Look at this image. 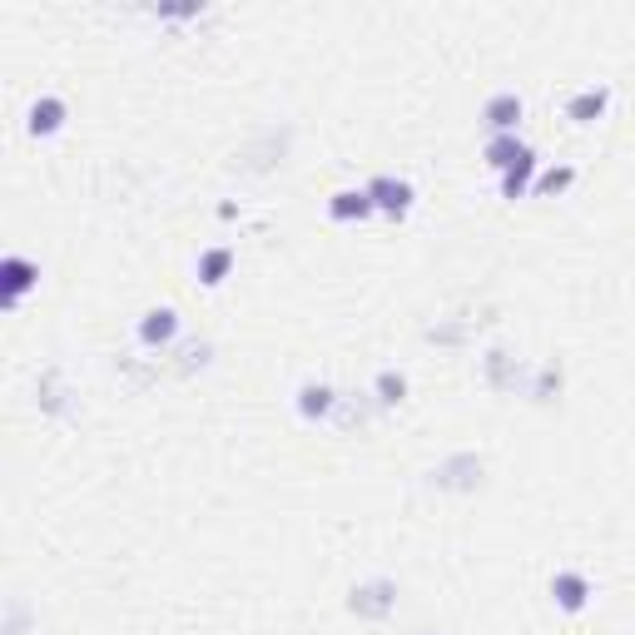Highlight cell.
<instances>
[{
    "instance_id": "1",
    "label": "cell",
    "mask_w": 635,
    "mask_h": 635,
    "mask_svg": "<svg viewBox=\"0 0 635 635\" xmlns=\"http://www.w3.org/2000/svg\"><path fill=\"white\" fill-rule=\"evenodd\" d=\"M392 606H397V581H363V586H353V596H348V611L363 616V621L392 616Z\"/></svg>"
},
{
    "instance_id": "2",
    "label": "cell",
    "mask_w": 635,
    "mask_h": 635,
    "mask_svg": "<svg viewBox=\"0 0 635 635\" xmlns=\"http://www.w3.org/2000/svg\"><path fill=\"white\" fill-rule=\"evenodd\" d=\"M432 487H442V492H472V487H482V457L462 452V457L432 467Z\"/></svg>"
},
{
    "instance_id": "3",
    "label": "cell",
    "mask_w": 635,
    "mask_h": 635,
    "mask_svg": "<svg viewBox=\"0 0 635 635\" xmlns=\"http://www.w3.org/2000/svg\"><path fill=\"white\" fill-rule=\"evenodd\" d=\"M368 199H373V209H382V214H407L412 209V184L407 179H392V174H382V179H373L368 184Z\"/></svg>"
},
{
    "instance_id": "4",
    "label": "cell",
    "mask_w": 635,
    "mask_h": 635,
    "mask_svg": "<svg viewBox=\"0 0 635 635\" xmlns=\"http://www.w3.org/2000/svg\"><path fill=\"white\" fill-rule=\"evenodd\" d=\"M551 596H556L561 611H581V606L591 601V581H586L581 571H556V576H551Z\"/></svg>"
},
{
    "instance_id": "5",
    "label": "cell",
    "mask_w": 635,
    "mask_h": 635,
    "mask_svg": "<svg viewBox=\"0 0 635 635\" xmlns=\"http://www.w3.org/2000/svg\"><path fill=\"white\" fill-rule=\"evenodd\" d=\"M0 278H5V293H0V298H5V308H10V303H20V293H25V288H35V278H40V268H35V263H30V258H5V263H0Z\"/></svg>"
},
{
    "instance_id": "6",
    "label": "cell",
    "mask_w": 635,
    "mask_h": 635,
    "mask_svg": "<svg viewBox=\"0 0 635 635\" xmlns=\"http://www.w3.org/2000/svg\"><path fill=\"white\" fill-rule=\"evenodd\" d=\"M179 333V313L174 308H154V313H144V323H139V343L144 348H159V343H169Z\"/></svg>"
},
{
    "instance_id": "7",
    "label": "cell",
    "mask_w": 635,
    "mask_h": 635,
    "mask_svg": "<svg viewBox=\"0 0 635 635\" xmlns=\"http://www.w3.org/2000/svg\"><path fill=\"white\" fill-rule=\"evenodd\" d=\"M482 120L497 129V134H507V129H516V120H521V95H511V90H502V95H492L487 100V110H482Z\"/></svg>"
},
{
    "instance_id": "8",
    "label": "cell",
    "mask_w": 635,
    "mask_h": 635,
    "mask_svg": "<svg viewBox=\"0 0 635 635\" xmlns=\"http://www.w3.org/2000/svg\"><path fill=\"white\" fill-rule=\"evenodd\" d=\"M526 154H531V149H526L516 134H497V139L487 144V164H492V169H502V174H507V169H516Z\"/></svg>"
},
{
    "instance_id": "9",
    "label": "cell",
    "mask_w": 635,
    "mask_h": 635,
    "mask_svg": "<svg viewBox=\"0 0 635 635\" xmlns=\"http://www.w3.org/2000/svg\"><path fill=\"white\" fill-rule=\"evenodd\" d=\"M338 407V397H333V387H323V382H308V387H298V412L313 422V417H328Z\"/></svg>"
},
{
    "instance_id": "10",
    "label": "cell",
    "mask_w": 635,
    "mask_h": 635,
    "mask_svg": "<svg viewBox=\"0 0 635 635\" xmlns=\"http://www.w3.org/2000/svg\"><path fill=\"white\" fill-rule=\"evenodd\" d=\"M328 214L333 219H368L373 214V199H368V189H343V194H333Z\"/></svg>"
},
{
    "instance_id": "11",
    "label": "cell",
    "mask_w": 635,
    "mask_h": 635,
    "mask_svg": "<svg viewBox=\"0 0 635 635\" xmlns=\"http://www.w3.org/2000/svg\"><path fill=\"white\" fill-rule=\"evenodd\" d=\"M60 125H65V105L55 95H45V100L30 105V134H55Z\"/></svg>"
},
{
    "instance_id": "12",
    "label": "cell",
    "mask_w": 635,
    "mask_h": 635,
    "mask_svg": "<svg viewBox=\"0 0 635 635\" xmlns=\"http://www.w3.org/2000/svg\"><path fill=\"white\" fill-rule=\"evenodd\" d=\"M601 110H606V90H581V95H571V120L576 125H591V120H601Z\"/></svg>"
},
{
    "instance_id": "13",
    "label": "cell",
    "mask_w": 635,
    "mask_h": 635,
    "mask_svg": "<svg viewBox=\"0 0 635 635\" xmlns=\"http://www.w3.org/2000/svg\"><path fill=\"white\" fill-rule=\"evenodd\" d=\"M229 268H234V249H209V254H199V278H204L209 288L224 283Z\"/></svg>"
},
{
    "instance_id": "14",
    "label": "cell",
    "mask_w": 635,
    "mask_h": 635,
    "mask_svg": "<svg viewBox=\"0 0 635 635\" xmlns=\"http://www.w3.org/2000/svg\"><path fill=\"white\" fill-rule=\"evenodd\" d=\"M487 373H492L497 387H516V378H521V368H516L511 353H492V358H487Z\"/></svg>"
},
{
    "instance_id": "15",
    "label": "cell",
    "mask_w": 635,
    "mask_h": 635,
    "mask_svg": "<svg viewBox=\"0 0 635 635\" xmlns=\"http://www.w3.org/2000/svg\"><path fill=\"white\" fill-rule=\"evenodd\" d=\"M407 397V378L402 373H378V402L382 407H392V402H402Z\"/></svg>"
},
{
    "instance_id": "16",
    "label": "cell",
    "mask_w": 635,
    "mask_h": 635,
    "mask_svg": "<svg viewBox=\"0 0 635 635\" xmlns=\"http://www.w3.org/2000/svg\"><path fill=\"white\" fill-rule=\"evenodd\" d=\"M526 179H531V154H526L516 169H507V179H502V194H507V199H521V194H526Z\"/></svg>"
},
{
    "instance_id": "17",
    "label": "cell",
    "mask_w": 635,
    "mask_h": 635,
    "mask_svg": "<svg viewBox=\"0 0 635 635\" xmlns=\"http://www.w3.org/2000/svg\"><path fill=\"white\" fill-rule=\"evenodd\" d=\"M571 179H576L571 169H546V174H541V184H536V194H561Z\"/></svg>"
},
{
    "instance_id": "18",
    "label": "cell",
    "mask_w": 635,
    "mask_h": 635,
    "mask_svg": "<svg viewBox=\"0 0 635 635\" xmlns=\"http://www.w3.org/2000/svg\"><path fill=\"white\" fill-rule=\"evenodd\" d=\"M422 635H432V631H422Z\"/></svg>"
}]
</instances>
